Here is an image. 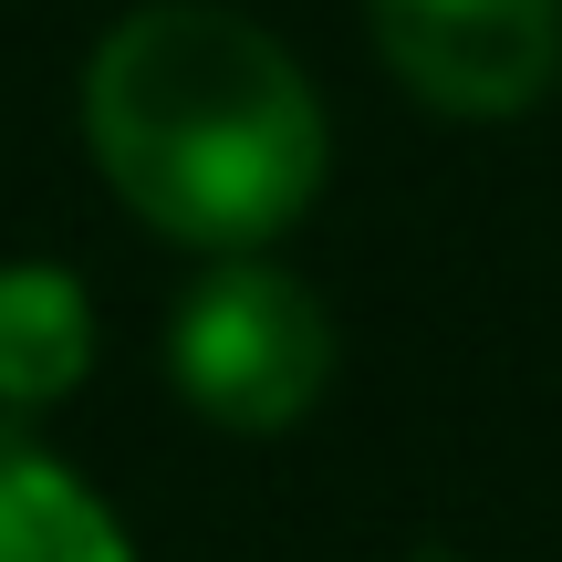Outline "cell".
Returning <instances> with one entry per match:
<instances>
[{
    "instance_id": "cell-3",
    "label": "cell",
    "mask_w": 562,
    "mask_h": 562,
    "mask_svg": "<svg viewBox=\"0 0 562 562\" xmlns=\"http://www.w3.org/2000/svg\"><path fill=\"white\" fill-rule=\"evenodd\" d=\"M385 74L459 125H501L562 83V0H364Z\"/></svg>"
},
{
    "instance_id": "cell-5",
    "label": "cell",
    "mask_w": 562,
    "mask_h": 562,
    "mask_svg": "<svg viewBox=\"0 0 562 562\" xmlns=\"http://www.w3.org/2000/svg\"><path fill=\"white\" fill-rule=\"evenodd\" d=\"M0 562H136V542L94 501V480H74L32 438H0Z\"/></svg>"
},
{
    "instance_id": "cell-4",
    "label": "cell",
    "mask_w": 562,
    "mask_h": 562,
    "mask_svg": "<svg viewBox=\"0 0 562 562\" xmlns=\"http://www.w3.org/2000/svg\"><path fill=\"white\" fill-rule=\"evenodd\" d=\"M94 364V302H83L74 271L53 261H11L0 271V406L32 417V406H63Z\"/></svg>"
},
{
    "instance_id": "cell-1",
    "label": "cell",
    "mask_w": 562,
    "mask_h": 562,
    "mask_svg": "<svg viewBox=\"0 0 562 562\" xmlns=\"http://www.w3.org/2000/svg\"><path fill=\"white\" fill-rule=\"evenodd\" d=\"M104 188L178 250H261L313 209L334 136L292 42L229 0H146L83 63Z\"/></svg>"
},
{
    "instance_id": "cell-2",
    "label": "cell",
    "mask_w": 562,
    "mask_h": 562,
    "mask_svg": "<svg viewBox=\"0 0 562 562\" xmlns=\"http://www.w3.org/2000/svg\"><path fill=\"white\" fill-rule=\"evenodd\" d=\"M167 375L229 438H281L334 385V313L261 250H220L167 323Z\"/></svg>"
}]
</instances>
